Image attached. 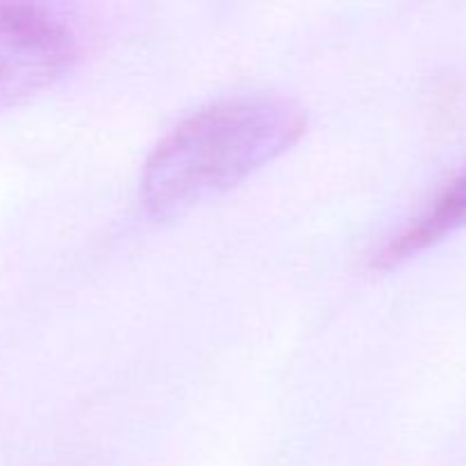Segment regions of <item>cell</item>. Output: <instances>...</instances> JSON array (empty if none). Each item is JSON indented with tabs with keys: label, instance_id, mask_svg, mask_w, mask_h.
I'll use <instances>...</instances> for the list:
<instances>
[{
	"label": "cell",
	"instance_id": "obj_2",
	"mask_svg": "<svg viewBox=\"0 0 466 466\" xmlns=\"http://www.w3.org/2000/svg\"><path fill=\"white\" fill-rule=\"evenodd\" d=\"M76 57V30L57 9L0 3V109L57 82Z\"/></svg>",
	"mask_w": 466,
	"mask_h": 466
},
{
	"label": "cell",
	"instance_id": "obj_3",
	"mask_svg": "<svg viewBox=\"0 0 466 466\" xmlns=\"http://www.w3.org/2000/svg\"><path fill=\"white\" fill-rule=\"evenodd\" d=\"M464 221L466 171L462 176L455 177V180H451L449 185L435 196L431 208H428L421 217H417V221H412L405 230L394 235V239L387 241L380 248V253H376L373 264H376V267H391V264H399L400 259L410 258V255L417 253V250L435 244L437 239L449 235L451 230L462 226Z\"/></svg>",
	"mask_w": 466,
	"mask_h": 466
},
{
	"label": "cell",
	"instance_id": "obj_1",
	"mask_svg": "<svg viewBox=\"0 0 466 466\" xmlns=\"http://www.w3.org/2000/svg\"><path fill=\"white\" fill-rule=\"evenodd\" d=\"M305 123L303 109L282 96H237L196 109L146 159V212L173 217L230 189L287 153Z\"/></svg>",
	"mask_w": 466,
	"mask_h": 466
}]
</instances>
